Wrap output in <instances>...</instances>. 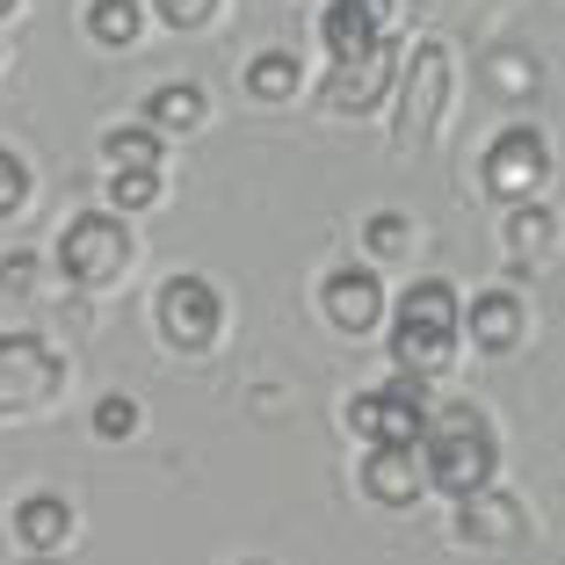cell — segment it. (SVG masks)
Segmentation results:
<instances>
[{"instance_id": "6da1fadb", "label": "cell", "mask_w": 565, "mask_h": 565, "mask_svg": "<svg viewBox=\"0 0 565 565\" xmlns=\"http://www.w3.org/2000/svg\"><path fill=\"white\" fill-rule=\"evenodd\" d=\"M457 333H465L457 290H449L443 276L414 282V290L399 298V319H392V363H399V377H435V370H449Z\"/></svg>"}, {"instance_id": "7a4b0ae2", "label": "cell", "mask_w": 565, "mask_h": 565, "mask_svg": "<svg viewBox=\"0 0 565 565\" xmlns=\"http://www.w3.org/2000/svg\"><path fill=\"white\" fill-rule=\"evenodd\" d=\"M420 465H428V486H443V493H457V500L479 493V486L493 479V465H500L493 428L479 420V406H443V414L428 420Z\"/></svg>"}, {"instance_id": "3957f363", "label": "cell", "mask_w": 565, "mask_h": 565, "mask_svg": "<svg viewBox=\"0 0 565 565\" xmlns=\"http://www.w3.org/2000/svg\"><path fill=\"white\" fill-rule=\"evenodd\" d=\"M428 399H420L414 377H392L377 384V392H355L349 399V428L363 435L370 449H420L428 443Z\"/></svg>"}, {"instance_id": "277c9868", "label": "cell", "mask_w": 565, "mask_h": 565, "mask_svg": "<svg viewBox=\"0 0 565 565\" xmlns=\"http://www.w3.org/2000/svg\"><path fill=\"white\" fill-rule=\"evenodd\" d=\"M124 262H131V233H124V217H109V211H81L66 225V239H58V268H66L73 282H87V290L117 282Z\"/></svg>"}, {"instance_id": "5b68a950", "label": "cell", "mask_w": 565, "mask_h": 565, "mask_svg": "<svg viewBox=\"0 0 565 565\" xmlns=\"http://www.w3.org/2000/svg\"><path fill=\"white\" fill-rule=\"evenodd\" d=\"M443 95H449V51L443 44H420L414 58H406V87H399V124H392V152H414L420 138L435 131V117H443Z\"/></svg>"}, {"instance_id": "8992f818", "label": "cell", "mask_w": 565, "mask_h": 565, "mask_svg": "<svg viewBox=\"0 0 565 565\" xmlns=\"http://www.w3.org/2000/svg\"><path fill=\"white\" fill-rule=\"evenodd\" d=\"M51 392H58V355L36 333H0V420L44 406Z\"/></svg>"}, {"instance_id": "52a82bcc", "label": "cell", "mask_w": 565, "mask_h": 565, "mask_svg": "<svg viewBox=\"0 0 565 565\" xmlns=\"http://www.w3.org/2000/svg\"><path fill=\"white\" fill-rule=\"evenodd\" d=\"M217 327H225V305H217V290L203 276H174L160 290V333L174 341V349H211L217 341Z\"/></svg>"}, {"instance_id": "ba28073f", "label": "cell", "mask_w": 565, "mask_h": 565, "mask_svg": "<svg viewBox=\"0 0 565 565\" xmlns=\"http://www.w3.org/2000/svg\"><path fill=\"white\" fill-rule=\"evenodd\" d=\"M544 174H551V146L530 124H515V131H500L493 146H486V189H493V196H530Z\"/></svg>"}, {"instance_id": "9c48e42d", "label": "cell", "mask_w": 565, "mask_h": 565, "mask_svg": "<svg viewBox=\"0 0 565 565\" xmlns=\"http://www.w3.org/2000/svg\"><path fill=\"white\" fill-rule=\"evenodd\" d=\"M319 44H327L333 66H355L384 44V0H327L319 15Z\"/></svg>"}, {"instance_id": "30bf717a", "label": "cell", "mask_w": 565, "mask_h": 565, "mask_svg": "<svg viewBox=\"0 0 565 565\" xmlns=\"http://www.w3.org/2000/svg\"><path fill=\"white\" fill-rule=\"evenodd\" d=\"M392 73H399V51H392V36H384L370 58H355V66H333L327 102H333V109H349V117H363V109H377V102H384Z\"/></svg>"}, {"instance_id": "8fae6325", "label": "cell", "mask_w": 565, "mask_h": 565, "mask_svg": "<svg viewBox=\"0 0 565 565\" xmlns=\"http://www.w3.org/2000/svg\"><path fill=\"white\" fill-rule=\"evenodd\" d=\"M319 305H327V319L341 333H370V327H377V312H384V290H377L370 268H333L327 290H319Z\"/></svg>"}, {"instance_id": "7c38bea8", "label": "cell", "mask_w": 565, "mask_h": 565, "mask_svg": "<svg viewBox=\"0 0 565 565\" xmlns=\"http://www.w3.org/2000/svg\"><path fill=\"white\" fill-rule=\"evenodd\" d=\"M420 486H428L420 449H370V457H363V493L377 500V508H406Z\"/></svg>"}, {"instance_id": "4fadbf2b", "label": "cell", "mask_w": 565, "mask_h": 565, "mask_svg": "<svg viewBox=\"0 0 565 565\" xmlns=\"http://www.w3.org/2000/svg\"><path fill=\"white\" fill-rule=\"evenodd\" d=\"M465 333L479 341L486 355H508L522 341V298H515V290H479L471 312H465Z\"/></svg>"}, {"instance_id": "5bb4252c", "label": "cell", "mask_w": 565, "mask_h": 565, "mask_svg": "<svg viewBox=\"0 0 565 565\" xmlns=\"http://www.w3.org/2000/svg\"><path fill=\"white\" fill-rule=\"evenodd\" d=\"M457 536L465 544H522V508L508 493H471L465 500V515H457Z\"/></svg>"}, {"instance_id": "9a60e30c", "label": "cell", "mask_w": 565, "mask_h": 565, "mask_svg": "<svg viewBox=\"0 0 565 565\" xmlns=\"http://www.w3.org/2000/svg\"><path fill=\"white\" fill-rule=\"evenodd\" d=\"M15 536H22L30 551H58V544L73 536V508H66L58 493H30V500L15 508Z\"/></svg>"}, {"instance_id": "2e32d148", "label": "cell", "mask_w": 565, "mask_h": 565, "mask_svg": "<svg viewBox=\"0 0 565 565\" xmlns=\"http://www.w3.org/2000/svg\"><path fill=\"white\" fill-rule=\"evenodd\" d=\"M146 124H152V131H196V124H203V87H189V81L152 87V95H146Z\"/></svg>"}, {"instance_id": "e0dca14e", "label": "cell", "mask_w": 565, "mask_h": 565, "mask_svg": "<svg viewBox=\"0 0 565 565\" xmlns=\"http://www.w3.org/2000/svg\"><path fill=\"white\" fill-rule=\"evenodd\" d=\"M102 160L117 167H152V174H160V138L146 131V124H117V131H102Z\"/></svg>"}, {"instance_id": "ac0fdd59", "label": "cell", "mask_w": 565, "mask_h": 565, "mask_svg": "<svg viewBox=\"0 0 565 565\" xmlns=\"http://www.w3.org/2000/svg\"><path fill=\"white\" fill-rule=\"evenodd\" d=\"M508 247H515L522 262L551 254V247H558V217H551V211H536V203H522V211L508 217Z\"/></svg>"}, {"instance_id": "d6986e66", "label": "cell", "mask_w": 565, "mask_h": 565, "mask_svg": "<svg viewBox=\"0 0 565 565\" xmlns=\"http://www.w3.org/2000/svg\"><path fill=\"white\" fill-rule=\"evenodd\" d=\"M247 87L262 102H290L298 95V58H290V51H262V58L247 66Z\"/></svg>"}, {"instance_id": "ffe728a7", "label": "cell", "mask_w": 565, "mask_h": 565, "mask_svg": "<svg viewBox=\"0 0 565 565\" xmlns=\"http://www.w3.org/2000/svg\"><path fill=\"white\" fill-rule=\"evenodd\" d=\"M87 36H95V44H131L138 36V0H95V8H87Z\"/></svg>"}, {"instance_id": "44dd1931", "label": "cell", "mask_w": 565, "mask_h": 565, "mask_svg": "<svg viewBox=\"0 0 565 565\" xmlns=\"http://www.w3.org/2000/svg\"><path fill=\"white\" fill-rule=\"evenodd\" d=\"M109 196H117V211H146V203L160 196V174H152V167H124Z\"/></svg>"}, {"instance_id": "7402d4cb", "label": "cell", "mask_w": 565, "mask_h": 565, "mask_svg": "<svg viewBox=\"0 0 565 565\" xmlns=\"http://www.w3.org/2000/svg\"><path fill=\"white\" fill-rule=\"evenodd\" d=\"M22 196H30V167H22L15 152L0 146V217H15V211H22Z\"/></svg>"}, {"instance_id": "603a6c76", "label": "cell", "mask_w": 565, "mask_h": 565, "mask_svg": "<svg viewBox=\"0 0 565 565\" xmlns=\"http://www.w3.org/2000/svg\"><path fill=\"white\" fill-rule=\"evenodd\" d=\"M363 239H370V254H399L406 247V225H399V211H377L363 225Z\"/></svg>"}, {"instance_id": "cb8c5ba5", "label": "cell", "mask_w": 565, "mask_h": 565, "mask_svg": "<svg viewBox=\"0 0 565 565\" xmlns=\"http://www.w3.org/2000/svg\"><path fill=\"white\" fill-rule=\"evenodd\" d=\"M95 428L109 435V443H124V435L138 428V406H131V399H102V406H95Z\"/></svg>"}, {"instance_id": "d4e9b609", "label": "cell", "mask_w": 565, "mask_h": 565, "mask_svg": "<svg viewBox=\"0 0 565 565\" xmlns=\"http://www.w3.org/2000/svg\"><path fill=\"white\" fill-rule=\"evenodd\" d=\"M160 15L174 22V30H203V22L217 15V0H160Z\"/></svg>"}, {"instance_id": "484cf974", "label": "cell", "mask_w": 565, "mask_h": 565, "mask_svg": "<svg viewBox=\"0 0 565 565\" xmlns=\"http://www.w3.org/2000/svg\"><path fill=\"white\" fill-rule=\"evenodd\" d=\"M30 276H36V254H8V262H0V282H8V290H22Z\"/></svg>"}, {"instance_id": "4316f807", "label": "cell", "mask_w": 565, "mask_h": 565, "mask_svg": "<svg viewBox=\"0 0 565 565\" xmlns=\"http://www.w3.org/2000/svg\"><path fill=\"white\" fill-rule=\"evenodd\" d=\"M493 81H508V87H530V66H522V58H500V66H493Z\"/></svg>"}, {"instance_id": "83f0119b", "label": "cell", "mask_w": 565, "mask_h": 565, "mask_svg": "<svg viewBox=\"0 0 565 565\" xmlns=\"http://www.w3.org/2000/svg\"><path fill=\"white\" fill-rule=\"evenodd\" d=\"M15 8H22V0H0V15H15Z\"/></svg>"}, {"instance_id": "f1b7e54d", "label": "cell", "mask_w": 565, "mask_h": 565, "mask_svg": "<svg viewBox=\"0 0 565 565\" xmlns=\"http://www.w3.org/2000/svg\"><path fill=\"white\" fill-rule=\"evenodd\" d=\"M247 565H262V558H247Z\"/></svg>"}]
</instances>
